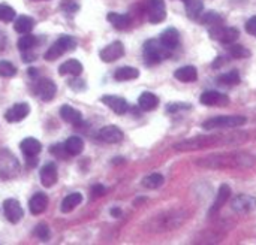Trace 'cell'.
I'll return each instance as SVG.
<instances>
[{
    "label": "cell",
    "instance_id": "cell-1",
    "mask_svg": "<svg viewBox=\"0 0 256 245\" xmlns=\"http://www.w3.org/2000/svg\"><path fill=\"white\" fill-rule=\"evenodd\" d=\"M248 139V133L237 132V133H222V135H204L195 136L188 141L178 142L174 145L177 151H195L204 150L208 147H220V145H237Z\"/></svg>",
    "mask_w": 256,
    "mask_h": 245
},
{
    "label": "cell",
    "instance_id": "cell-2",
    "mask_svg": "<svg viewBox=\"0 0 256 245\" xmlns=\"http://www.w3.org/2000/svg\"><path fill=\"white\" fill-rule=\"evenodd\" d=\"M256 157L248 153H222L202 157L198 160V166L206 169H246L255 165Z\"/></svg>",
    "mask_w": 256,
    "mask_h": 245
},
{
    "label": "cell",
    "instance_id": "cell-3",
    "mask_svg": "<svg viewBox=\"0 0 256 245\" xmlns=\"http://www.w3.org/2000/svg\"><path fill=\"white\" fill-rule=\"evenodd\" d=\"M142 57L147 64H158L171 57V49L166 48L160 40L150 39L142 46Z\"/></svg>",
    "mask_w": 256,
    "mask_h": 245
},
{
    "label": "cell",
    "instance_id": "cell-4",
    "mask_svg": "<svg viewBox=\"0 0 256 245\" xmlns=\"http://www.w3.org/2000/svg\"><path fill=\"white\" fill-rule=\"evenodd\" d=\"M248 123V118L243 115H224L213 117L202 123L204 130H216V129H234Z\"/></svg>",
    "mask_w": 256,
    "mask_h": 245
},
{
    "label": "cell",
    "instance_id": "cell-5",
    "mask_svg": "<svg viewBox=\"0 0 256 245\" xmlns=\"http://www.w3.org/2000/svg\"><path fill=\"white\" fill-rule=\"evenodd\" d=\"M75 48H76V40H75V37L68 36V34H63V36H60V37L46 49V52L44 54V58H45L46 61H54V60H57L58 57H62L64 52L72 51V49H75Z\"/></svg>",
    "mask_w": 256,
    "mask_h": 245
},
{
    "label": "cell",
    "instance_id": "cell-6",
    "mask_svg": "<svg viewBox=\"0 0 256 245\" xmlns=\"http://www.w3.org/2000/svg\"><path fill=\"white\" fill-rule=\"evenodd\" d=\"M210 36L214 40H219L225 45H231L238 39L240 31L236 27H224L222 24H219V25L210 27Z\"/></svg>",
    "mask_w": 256,
    "mask_h": 245
},
{
    "label": "cell",
    "instance_id": "cell-7",
    "mask_svg": "<svg viewBox=\"0 0 256 245\" xmlns=\"http://www.w3.org/2000/svg\"><path fill=\"white\" fill-rule=\"evenodd\" d=\"M231 208L237 214H249L256 210V198L250 195H238L231 201Z\"/></svg>",
    "mask_w": 256,
    "mask_h": 245
},
{
    "label": "cell",
    "instance_id": "cell-8",
    "mask_svg": "<svg viewBox=\"0 0 256 245\" xmlns=\"http://www.w3.org/2000/svg\"><path fill=\"white\" fill-rule=\"evenodd\" d=\"M56 91H57V87L56 84L48 79V78H39L36 81V85H34V93L36 96L44 100V102H51L56 96Z\"/></svg>",
    "mask_w": 256,
    "mask_h": 245
},
{
    "label": "cell",
    "instance_id": "cell-9",
    "mask_svg": "<svg viewBox=\"0 0 256 245\" xmlns=\"http://www.w3.org/2000/svg\"><path fill=\"white\" fill-rule=\"evenodd\" d=\"M3 213H4V217L8 219V222L12 225L20 223L21 219L24 217V210L16 199H6L3 202Z\"/></svg>",
    "mask_w": 256,
    "mask_h": 245
},
{
    "label": "cell",
    "instance_id": "cell-10",
    "mask_svg": "<svg viewBox=\"0 0 256 245\" xmlns=\"http://www.w3.org/2000/svg\"><path fill=\"white\" fill-rule=\"evenodd\" d=\"M100 60L105 63H112L124 55V45L120 40H114L100 51Z\"/></svg>",
    "mask_w": 256,
    "mask_h": 245
},
{
    "label": "cell",
    "instance_id": "cell-11",
    "mask_svg": "<svg viewBox=\"0 0 256 245\" xmlns=\"http://www.w3.org/2000/svg\"><path fill=\"white\" fill-rule=\"evenodd\" d=\"M148 21L152 24H159L166 18V7L164 0H148L147 4Z\"/></svg>",
    "mask_w": 256,
    "mask_h": 245
},
{
    "label": "cell",
    "instance_id": "cell-12",
    "mask_svg": "<svg viewBox=\"0 0 256 245\" xmlns=\"http://www.w3.org/2000/svg\"><path fill=\"white\" fill-rule=\"evenodd\" d=\"M100 102H102L104 105H106L108 108H111V109L114 111V114H117V115H123V114H126L128 109H129L128 102H126L123 97H120V96L105 94V96L100 97Z\"/></svg>",
    "mask_w": 256,
    "mask_h": 245
},
{
    "label": "cell",
    "instance_id": "cell-13",
    "mask_svg": "<svg viewBox=\"0 0 256 245\" xmlns=\"http://www.w3.org/2000/svg\"><path fill=\"white\" fill-rule=\"evenodd\" d=\"M30 114V106L28 103H15L14 106H10L6 114H4V120L8 123H20L21 120H24L27 115Z\"/></svg>",
    "mask_w": 256,
    "mask_h": 245
},
{
    "label": "cell",
    "instance_id": "cell-14",
    "mask_svg": "<svg viewBox=\"0 0 256 245\" xmlns=\"http://www.w3.org/2000/svg\"><path fill=\"white\" fill-rule=\"evenodd\" d=\"M98 138L105 144H118L123 141L124 135L117 126H105L99 130Z\"/></svg>",
    "mask_w": 256,
    "mask_h": 245
},
{
    "label": "cell",
    "instance_id": "cell-15",
    "mask_svg": "<svg viewBox=\"0 0 256 245\" xmlns=\"http://www.w3.org/2000/svg\"><path fill=\"white\" fill-rule=\"evenodd\" d=\"M201 103L207 106H226L230 103V97L219 91H206L201 94Z\"/></svg>",
    "mask_w": 256,
    "mask_h": 245
},
{
    "label": "cell",
    "instance_id": "cell-16",
    "mask_svg": "<svg viewBox=\"0 0 256 245\" xmlns=\"http://www.w3.org/2000/svg\"><path fill=\"white\" fill-rule=\"evenodd\" d=\"M58 178V172H57V166L50 162L46 165H44V168L40 169V183L44 187H52L57 183Z\"/></svg>",
    "mask_w": 256,
    "mask_h": 245
},
{
    "label": "cell",
    "instance_id": "cell-17",
    "mask_svg": "<svg viewBox=\"0 0 256 245\" xmlns=\"http://www.w3.org/2000/svg\"><path fill=\"white\" fill-rule=\"evenodd\" d=\"M46 207H48V198H46V195H44L40 192L34 193L32 196V199L28 201V210L33 216L42 214L46 210Z\"/></svg>",
    "mask_w": 256,
    "mask_h": 245
},
{
    "label": "cell",
    "instance_id": "cell-18",
    "mask_svg": "<svg viewBox=\"0 0 256 245\" xmlns=\"http://www.w3.org/2000/svg\"><path fill=\"white\" fill-rule=\"evenodd\" d=\"M58 112H60V117H62L66 123H69V124L80 126V124L82 123V115H81V112H80L78 109L69 106V105H63V106L60 108Z\"/></svg>",
    "mask_w": 256,
    "mask_h": 245
},
{
    "label": "cell",
    "instance_id": "cell-19",
    "mask_svg": "<svg viewBox=\"0 0 256 245\" xmlns=\"http://www.w3.org/2000/svg\"><path fill=\"white\" fill-rule=\"evenodd\" d=\"M159 40H160L166 48H170V49L172 51L174 48H177V45H178V42H180V33H178L177 28L168 27L166 30L162 31Z\"/></svg>",
    "mask_w": 256,
    "mask_h": 245
},
{
    "label": "cell",
    "instance_id": "cell-20",
    "mask_svg": "<svg viewBox=\"0 0 256 245\" xmlns=\"http://www.w3.org/2000/svg\"><path fill=\"white\" fill-rule=\"evenodd\" d=\"M21 151L26 157H36L42 151V144L34 138H26L20 144Z\"/></svg>",
    "mask_w": 256,
    "mask_h": 245
},
{
    "label": "cell",
    "instance_id": "cell-21",
    "mask_svg": "<svg viewBox=\"0 0 256 245\" xmlns=\"http://www.w3.org/2000/svg\"><path fill=\"white\" fill-rule=\"evenodd\" d=\"M230 196H231V189H230V186L222 184L220 189H219V192H218V198H216V201H214L212 210L208 211V216H214V214L226 204V201L230 199Z\"/></svg>",
    "mask_w": 256,
    "mask_h": 245
},
{
    "label": "cell",
    "instance_id": "cell-22",
    "mask_svg": "<svg viewBox=\"0 0 256 245\" xmlns=\"http://www.w3.org/2000/svg\"><path fill=\"white\" fill-rule=\"evenodd\" d=\"M106 19L117 28V30H124L130 25L132 18L128 13H117V12H110L106 15Z\"/></svg>",
    "mask_w": 256,
    "mask_h": 245
},
{
    "label": "cell",
    "instance_id": "cell-23",
    "mask_svg": "<svg viewBox=\"0 0 256 245\" xmlns=\"http://www.w3.org/2000/svg\"><path fill=\"white\" fill-rule=\"evenodd\" d=\"M81 72H82V64H81L78 60H75V58L64 61V63L58 67V73H60V75L78 76V75H81Z\"/></svg>",
    "mask_w": 256,
    "mask_h": 245
},
{
    "label": "cell",
    "instance_id": "cell-24",
    "mask_svg": "<svg viewBox=\"0 0 256 245\" xmlns=\"http://www.w3.org/2000/svg\"><path fill=\"white\" fill-rule=\"evenodd\" d=\"M138 105H140V108H141L142 111H153V109L158 108L159 99H158L156 94H153V93H150V91H146V93H142V94L140 96Z\"/></svg>",
    "mask_w": 256,
    "mask_h": 245
},
{
    "label": "cell",
    "instance_id": "cell-25",
    "mask_svg": "<svg viewBox=\"0 0 256 245\" xmlns=\"http://www.w3.org/2000/svg\"><path fill=\"white\" fill-rule=\"evenodd\" d=\"M63 145H64V150H66V153L69 156H78L84 150V141L80 136H70V138H68Z\"/></svg>",
    "mask_w": 256,
    "mask_h": 245
},
{
    "label": "cell",
    "instance_id": "cell-26",
    "mask_svg": "<svg viewBox=\"0 0 256 245\" xmlns=\"http://www.w3.org/2000/svg\"><path fill=\"white\" fill-rule=\"evenodd\" d=\"M81 202H82V195L81 193H70V195H68L63 199V202L60 205V211L64 213V214H68V213L74 211Z\"/></svg>",
    "mask_w": 256,
    "mask_h": 245
},
{
    "label": "cell",
    "instance_id": "cell-27",
    "mask_svg": "<svg viewBox=\"0 0 256 245\" xmlns=\"http://www.w3.org/2000/svg\"><path fill=\"white\" fill-rule=\"evenodd\" d=\"M14 27H15V31L21 33V34H26V33H30L34 27V19L28 15H21L15 19L14 22Z\"/></svg>",
    "mask_w": 256,
    "mask_h": 245
},
{
    "label": "cell",
    "instance_id": "cell-28",
    "mask_svg": "<svg viewBox=\"0 0 256 245\" xmlns=\"http://www.w3.org/2000/svg\"><path fill=\"white\" fill-rule=\"evenodd\" d=\"M174 76H176V79H178L182 82H194L196 79L198 73L194 66H183L174 72Z\"/></svg>",
    "mask_w": 256,
    "mask_h": 245
},
{
    "label": "cell",
    "instance_id": "cell-29",
    "mask_svg": "<svg viewBox=\"0 0 256 245\" xmlns=\"http://www.w3.org/2000/svg\"><path fill=\"white\" fill-rule=\"evenodd\" d=\"M140 76V70L135 67H120L114 72V79L116 81H130V79H136Z\"/></svg>",
    "mask_w": 256,
    "mask_h": 245
},
{
    "label": "cell",
    "instance_id": "cell-30",
    "mask_svg": "<svg viewBox=\"0 0 256 245\" xmlns=\"http://www.w3.org/2000/svg\"><path fill=\"white\" fill-rule=\"evenodd\" d=\"M184 6H186V12H188L189 18H192V19L200 18V15L202 13V9H204V4L201 0H188V1H184Z\"/></svg>",
    "mask_w": 256,
    "mask_h": 245
},
{
    "label": "cell",
    "instance_id": "cell-31",
    "mask_svg": "<svg viewBox=\"0 0 256 245\" xmlns=\"http://www.w3.org/2000/svg\"><path fill=\"white\" fill-rule=\"evenodd\" d=\"M164 183H165V180H164V177L160 174H150V175H147L142 180V186L146 189H150V190H154V189L162 187Z\"/></svg>",
    "mask_w": 256,
    "mask_h": 245
},
{
    "label": "cell",
    "instance_id": "cell-32",
    "mask_svg": "<svg viewBox=\"0 0 256 245\" xmlns=\"http://www.w3.org/2000/svg\"><path fill=\"white\" fill-rule=\"evenodd\" d=\"M218 84L220 85H228V87H232V85H237L240 84V75L237 70H231L228 73H224L218 78Z\"/></svg>",
    "mask_w": 256,
    "mask_h": 245
},
{
    "label": "cell",
    "instance_id": "cell-33",
    "mask_svg": "<svg viewBox=\"0 0 256 245\" xmlns=\"http://www.w3.org/2000/svg\"><path fill=\"white\" fill-rule=\"evenodd\" d=\"M36 36H33V34H30V33H26V34H22L20 39H18V42H16V46H18V49L20 51H30L34 45H36Z\"/></svg>",
    "mask_w": 256,
    "mask_h": 245
},
{
    "label": "cell",
    "instance_id": "cell-34",
    "mask_svg": "<svg viewBox=\"0 0 256 245\" xmlns=\"http://www.w3.org/2000/svg\"><path fill=\"white\" fill-rule=\"evenodd\" d=\"M201 22H202V24H206V25H208V27H214V25L222 24V22H224V19H222V16H220L218 12L210 10V12H207L206 15H202Z\"/></svg>",
    "mask_w": 256,
    "mask_h": 245
},
{
    "label": "cell",
    "instance_id": "cell-35",
    "mask_svg": "<svg viewBox=\"0 0 256 245\" xmlns=\"http://www.w3.org/2000/svg\"><path fill=\"white\" fill-rule=\"evenodd\" d=\"M228 52L234 58H246L250 55V51L248 48H244L243 45H237V43H231V46L228 48Z\"/></svg>",
    "mask_w": 256,
    "mask_h": 245
},
{
    "label": "cell",
    "instance_id": "cell-36",
    "mask_svg": "<svg viewBox=\"0 0 256 245\" xmlns=\"http://www.w3.org/2000/svg\"><path fill=\"white\" fill-rule=\"evenodd\" d=\"M15 9L12 7V6H9V4H6V3H2L0 4V21H3V22H10V21H14L15 19Z\"/></svg>",
    "mask_w": 256,
    "mask_h": 245
},
{
    "label": "cell",
    "instance_id": "cell-37",
    "mask_svg": "<svg viewBox=\"0 0 256 245\" xmlns=\"http://www.w3.org/2000/svg\"><path fill=\"white\" fill-rule=\"evenodd\" d=\"M15 75H16V67L8 60H0V76L10 78Z\"/></svg>",
    "mask_w": 256,
    "mask_h": 245
},
{
    "label": "cell",
    "instance_id": "cell-38",
    "mask_svg": "<svg viewBox=\"0 0 256 245\" xmlns=\"http://www.w3.org/2000/svg\"><path fill=\"white\" fill-rule=\"evenodd\" d=\"M34 235L40 240V241H48L50 240V228L46 226V225H44V223H40V225H38L36 228H34Z\"/></svg>",
    "mask_w": 256,
    "mask_h": 245
},
{
    "label": "cell",
    "instance_id": "cell-39",
    "mask_svg": "<svg viewBox=\"0 0 256 245\" xmlns=\"http://www.w3.org/2000/svg\"><path fill=\"white\" fill-rule=\"evenodd\" d=\"M90 195H92V199L102 198V196H105V195H106V187H105V186H102V184H96V186H93V187H92Z\"/></svg>",
    "mask_w": 256,
    "mask_h": 245
},
{
    "label": "cell",
    "instance_id": "cell-40",
    "mask_svg": "<svg viewBox=\"0 0 256 245\" xmlns=\"http://www.w3.org/2000/svg\"><path fill=\"white\" fill-rule=\"evenodd\" d=\"M51 153L52 154H56L58 159L62 157V159H66L69 154L66 153V150H64V145H62V144H57V145H52L51 147Z\"/></svg>",
    "mask_w": 256,
    "mask_h": 245
},
{
    "label": "cell",
    "instance_id": "cell-41",
    "mask_svg": "<svg viewBox=\"0 0 256 245\" xmlns=\"http://www.w3.org/2000/svg\"><path fill=\"white\" fill-rule=\"evenodd\" d=\"M62 9L66 12V13H74V12H76L80 7H78V4L75 3V1H70V0H66L63 4H62Z\"/></svg>",
    "mask_w": 256,
    "mask_h": 245
},
{
    "label": "cell",
    "instance_id": "cell-42",
    "mask_svg": "<svg viewBox=\"0 0 256 245\" xmlns=\"http://www.w3.org/2000/svg\"><path fill=\"white\" fill-rule=\"evenodd\" d=\"M69 85H70V88H72V90H75V91H81V90H84V88H86L84 81H81L78 76H75V78L69 82Z\"/></svg>",
    "mask_w": 256,
    "mask_h": 245
},
{
    "label": "cell",
    "instance_id": "cell-43",
    "mask_svg": "<svg viewBox=\"0 0 256 245\" xmlns=\"http://www.w3.org/2000/svg\"><path fill=\"white\" fill-rule=\"evenodd\" d=\"M246 30L249 34L255 36L256 37V16H252L248 22H246Z\"/></svg>",
    "mask_w": 256,
    "mask_h": 245
},
{
    "label": "cell",
    "instance_id": "cell-44",
    "mask_svg": "<svg viewBox=\"0 0 256 245\" xmlns=\"http://www.w3.org/2000/svg\"><path fill=\"white\" fill-rule=\"evenodd\" d=\"M190 108V105H184V103H174V105H168V112H178V109H188Z\"/></svg>",
    "mask_w": 256,
    "mask_h": 245
},
{
    "label": "cell",
    "instance_id": "cell-45",
    "mask_svg": "<svg viewBox=\"0 0 256 245\" xmlns=\"http://www.w3.org/2000/svg\"><path fill=\"white\" fill-rule=\"evenodd\" d=\"M4 46H6V39H4V34L0 31V52L4 49Z\"/></svg>",
    "mask_w": 256,
    "mask_h": 245
},
{
    "label": "cell",
    "instance_id": "cell-46",
    "mask_svg": "<svg viewBox=\"0 0 256 245\" xmlns=\"http://www.w3.org/2000/svg\"><path fill=\"white\" fill-rule=\"evenodd\" d=\"M111 216L112 217H120L122 216V210L120 208H112L111 210Z\"/></svg>",
    "mask_w": 256,
    "mask_h": 245
},
{
    "label": "cell",
    "instance_id": "cell-47",
    "mask_svg": "<svg viewBox=\"0 0 256 245\" xmlns=\"http://www.w3.org/2000/svg\"><path fill=\"white\" fill-rule=\"evenodd\" d=\"M28 75H30V78H38V69L30 67V69H28Z\"/></svg>",
    "mask_w": 256,
    "mask_h": 245
},
{
    "label": "cell",
    "instance_id": "cell-48",
    "mask_svg": "<svg viewBox=\"0 0 256 245\" xmlns=\"http://www.w3.org/2000/svg\"><path fill=\"white\" fill-rule=\"evenodd\" d=\"M182 1H188V0H182Z\"/></svg>",
    "mask_w": 256,
    "mask_h": 245
}]
</instances>
